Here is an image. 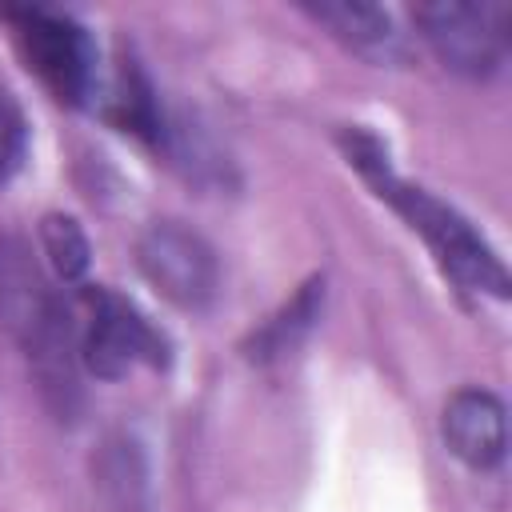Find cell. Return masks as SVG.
Instances as JSON below:
<instances>
[{
  "mask_svg": "<svg viewBox=\"0 0 512 512\" xmlns=\"http://www.w3.org/2000/svg\"><path fill=\"white\" fill-rule=\"evenodd\" d=\"M336 140H340V152L348 156V164L364 176V184L424 240V248L440 264V272L460 292L508 300V268L500 264V256L492 252V244L452 204H444L428 188L396 176V168L388 164V148L372 132H364V128H340Z\"/></svg>",
  "mask_w": 512,
  "mask_h": 512,
  "instance_id": "6da1fadb",
  "label": "cell"
},
{
  "mask_svg": "<svg viewBox=\"0 0 512 512\" xmlns=\"http://www.w3.org/2000/svg\"><path fill=\"white\" fill-rule=\"evenodd\" d=\"M0 328L24 348L44 400L72 416L76 408V312L56 296L20 236H0Z\"/></svg>",
  "mask_w": 512,
  "mask_h": 512,
  "instance_id": "7a4b0ae2",
  "label": "cell"
},
{
  "mask_svg": "<svg viewBox=\"0 0 512 512\" xmlns=\"http://www.w3.org/2000/svg\"><path fill=\"white\" fill-rule=\"evenodd\" d=\"M76 356L100 380H120L136 368H168V336L120 292L84 284L76 296Z\"/></svg>",
  "mask_w": 512,
  "mask_h": 512,
  "instance_id": "3957f363",
  "label": "cell"
},
{
  "mask_svg": "<svg viewBox=\"0 0 512 512\" xmlns=\"http://www.w3.org/2000/svg\"><path fill=\"white\" fill-rule=\"evenodd\" d=\"M0 20L12 32V44L24 68L48 88L52 100L80 108L96 92V44L80 20L56 8L24 4L0 8Z\"/></svg>",
  "mask_w": 512,
  "mask_h": 512,
  "instance_id": "277c9868",
  "label": "cell"
},
{
  "mask_svg": "<svg viewBox=\"0 0 512 512\" xmlns=\"http://www.w3.org/2000/svg\"><path fill=\"white\" fill-rule=\"evenodd\" d=\"M412 20L424 44L448 72L468 80H488L504 68L508 56V8L504 4H468V0H436L416 4Z\"/></svg>",
  "mask_w": 512,
  "mask_h": 512,
  "instance_id": "5b68a950",
  "label": "cell"
},
{
  "mask_svg": "<svg viewBox=\"0 0 512 512\" xmlns=\"http://www.w3.org/2000/svg\"><path fill=\"white\" fill-rule=\"evenodd\" d=\"M136 264L144 280L184 312H204L216 300V288H220L216 252L200 232L176 220H156L140 232Z\"/></svg>",
  "mask_w": 512,
  "mask_h": 512,
  "instance_id": "8992f818",
  "label": "cell"
},
{
  "mask_svg": "<svg viewBox=\"0 0 512 512\" xmlns=\"http://www.w3.org/2000/svg\"><path fill=\"white\" fill-rule=\"evenodd\" d=\"M444 444L456 460H464L476 472H492L504 464L508 452V424H504V404L484 392V388H460L444 404L440 420Z\"/></svg>",
  "mask_w": 512,
  "mask_h": 512,
  "instance_id": "52a82bcc",
  "label": "cell"
},
{
  "mask_svg": "<svg viewBox=\"0 0 512 512\" xmlns=\"http://www.w3.org/2000/svg\"><path fill=\"white\" fill-rule=\"evenodd\" d=\"M104 120L128 136H136L140 144L156 148V152H168L172 148V124L164 120V108L156 100V88L148 84L144 68L132 60V56H120L116 60V72H112V84H108V96L100 104Z\"/></svg>",
  "mask_w": 512,
  "mask_h": 512,
  "instance_id": "ba28073f",
  "label": "cell"
},
{
  "mask_svg": "<svg viewBox=\"0 0 512 512\" xmlns=\"http://www.w3.org/2000/svg\"><path fill=\"white\" fill-rule=\"evenodd\" d=\"M304 12L316 24H324L356 56H368L376 64H388V60L404 56V44H400V32H396L392 16L384 8H376V4H356V0H344V4H304Z\"/></svg>",
  "mask_w": 512,
  "mask_h": 512,
  "instance_id": "9c48e42d",
  "label": "cell"
},
{
  "mask_svg": "<svg viewBox=\"0 0 512 512\" xmlns=\"http://www.w3.org/2000/svg\"><path fill=\"white\" fill-rule=\"evenodd\" d=\"M320 304H324V280H320V276H312V280H304V284H300V292H296V296H292L276 316H268V320L248 336V344H244L248 360L268 364V360L288 356V352L308 336V328L316 324Z\"/></svg>",
  "mask_w": 512,
  "mask_h": 512,
  "instance_id": "30bf717a",
  "label": "cell"
},
{
  "mask_svg": "<svg viewBox=\"0 0 512 512\" xmlns=\"http://www.w3.org/2000/svg\"><path fill=\"white\" fill-rule=\"evenodd\" d=\"M40 244H44L48 264H52V272H56L60 280L76 284V280L88 272L92 248H88L84 228H80L72 216H64V212H48V216L40 220Z\"/></svg>",
  "mask_w": 512,
  "mask_h": 512,
  "instance_id": "8fae6325",
  "label": "cell"
},
{
  "mask_svg": "<svg viewBox=\"0 0 512 512\" xmlns=\"http://www.w3.org/2000/svg\"><path fill=\"white\" fill-rule=\"evenodd\" d=\"M144 472H140V456L128 440L120 444H108L104 460H100V488L112 496L116 512H140V500L132 496V488H144L140 484Z\"/></svg>",
  "mask_w": 512,
  "mask_h": 512,
  "instance_id": "7c38bea8",
  "label": "cell"
},
{
  "mask_svg": "<svg viewBox=\"0 0 512 512\" xmlns=\"http://www.w3.org/2000/svg\"><path fill=\"white\" fill-rule=\"evenodd\" d=\"M28 152V120L8 88H0V184H8Z\"/></svg>",
  "mask_w": 512,
  "mask_h": 512,
  "instance_id": "4fadbf2b",
  "label": "cell"
}]
</instances>
